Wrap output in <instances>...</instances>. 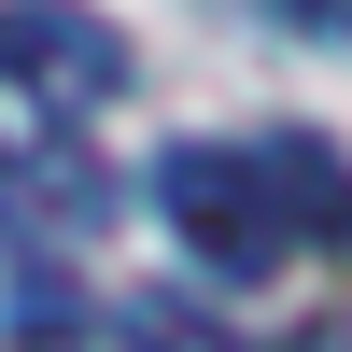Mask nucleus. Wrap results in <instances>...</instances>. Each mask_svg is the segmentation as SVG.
<instances>
[{
  "mask_svg": "<svg viewBox=\"0 0 352 352\" xmlns=\"http://www.w3.org/2000/svg\"><path fill=\"white\" fill-rule=\"evenodd\" d=\"M155 212L184 226V254L212 282H268L282 268V226H268V197H254V155H240V141H169Z\"/></svg>",
  "mask_w": 352,
  "mask_h": 352,
  "instance_id": "obj_1",
  "label": "nucleus"
},
{
  "mask_svg": "<svg viewBox=\"0 0 352 352\" xmlns=\"http://www.w3.org/2000/svg\"><path fill=\"white\" fill-rule=\"evenodd\" d=\"M0 71L43 85L56 113H99V99H127V28L85 0H0Z\"/></svg>",
  "mask_w": 352,
  "mask_h": 352,
  "instance_id": "obj_2",
  "label": "nucleus"
},
{
  "mask_svg": "<svg viewBox=\"0 0 352 352\" xmlns=\"http://www.w3.org/2000/svg\"><path fill=\"white\" fill-rule=\"evenodd\" d=\"M240 155H254V197H268L282 254H310V240H352V155H338V141H310V127H268V141H240Z\"/></svg>",
  "mask_w": 352,
  "mask_h": 352,
  "instance_id": "obj_3",
  "label": "nucleus"
},
{
  "mask_svg": "<svg viewBox=\"0 0 352 352\" xmlns=\"http://www.w3.org/2000/svg\"><path fill=\"white\" fill-rule=\"evenodd\" d=\"M0 184H14V212L28 226H56V240H113V169L85 155V141H28V155H0Z\"/></svg>",
  "mask_w": 352,
  "mask_h": 352,
  "instance_id": "obj_4",
  "label": "nucleus"
},
{
  "mask_svg": "<svg viewBox=\"0 0 352 352\" xmlns=\"http://www.w3.org/2000/svg\"><path fill=\"white\" fill-rule=\"evenodd\" d=\"M113 338H127V352H226V324H212V310H184V296H127V310H113Z\"/></svg>",
  "mask_w": 352,
  "mask_h": 352,
  "instance_id": "obj_5",
  "label": "nucleus"
},
{
  "mask_svg": "<svg viewBox=\"0 0 352 352\" xmlns=\"http://www.w3.org/2000/svg\"><path fill=\"white\" fill-rule=\"evenodd\" d=\"M282 28H310V43H352V0H282Z\"/></svg>",
  "mask_w": 352,
  "mask_h": 352,
  "instance_id": "obj_6",
  "label": "nucleus"
},
{
  "mask_svg": "<svg viewBox=\"0 0 352 352\" xmlns=\"http://www.w3.org/2000/svg\"><path fill=\"white\" fill-rule=\"evenodd\" d=\"M310 352H324V338H310Z\"/></svg>",
  "mask_w": 352,
  "mask_h": 352,
  "instance_id": "obj_7",
  "label": "nucleus"
}]
</instances>
